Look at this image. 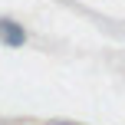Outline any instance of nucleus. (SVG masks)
I'll use <instances>...</instances> for the list:
<instances>
[{
	"mask_svg": "<svg viewBox=\"0 0 125 125\" xmlns=\"http://www.w3.org/2000/svg\"><path fill=\"white\" fill-rule=\"evenodd\" d=\"M0 36H3L10 46H23L26 33H23V26H20V23H13V20H0Z\"/></svg>",
	"mask_w": 125,
	"mask_h": 125,
	"instance_id": "nucleus-1",
	"label": "nucleus"
},
{
	"mask_svg": "<svg viewBox=\"0 0 125 125\" xmlns=\"http://www.w3.org/2000/svg\"><path fill=\"white\" fill-rule=\"evenodd\" d=\"M59 125H62V122H59Z\"/></svg>",
	"mask_w": 125,
	"mask_h": 125,
	"instance_id": "nucleus-2",
	"label": "nucleus"
}]
</instances>
